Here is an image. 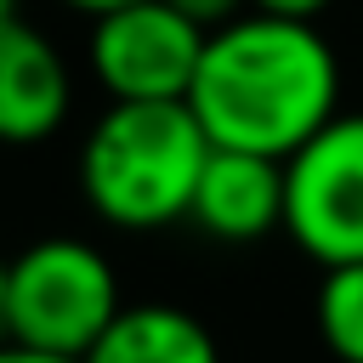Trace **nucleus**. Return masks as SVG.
I'll return each mask as SVG.
<instances>
[{"mask_svg":"<svg viewBox=\"0 0 363 363\" xmlns=\"http://www.w3.org/2000/svg\"><path fill=\"white\" fill-rule=\"evenodd\" d=\"M187 108L216 147L289 159L340 113V57L318 23L244 11L210 28Z\"/></svg>","mask_w":363,"mask_h":363,"instance_id":"f257e3e1","label":"nucleus"},{"mask_svg":"<svg viewBox=\"0 0 363 363\" xmlns=\"http://www.w3.org/2000/svg\"><path fill=\"white\" fill-rule=\"evenodd\" d=\"M210 147L187 102H108L79 142V193L108 227H170L193 210Z\"/></svg>","mask_w":363,"mask_h":363,"instance_id":"f03ea898","label":"nucleus"},{"mask_svg":"<svg viewBox=\"0 0 363 363\" xmlns=\"http://www.w3.org/2000/svg\"><path fill=\"white\" fill-rule=\"evenodd\" d=\"M11 284V340L57 357H85L119 318V278L108 255L85 238H34L6 261Z\"/></svg>","mask_w":363,"mask_h":363,"instance_id":"7ed1b4c3","label":"nucleus"},{"mask_svg":"<svg viewBox=\"0 0 363 363\" xmlns=\"http://www.w3.org/2000/svg\"><path fill=\"white\" fill-rule=\"evenodd\" d=\"M284 233L318 267L363 261V113H335L284 159Z\"/></svg>","mask_w":363,"mask_h":363,"instance_id":"20e7f679","label":"nucleus"},{"mask_svg":"<svg viewBox=\"0 0 363 363\" xmlns=\"http://www.w3.org/2000/svg\"><path fill=\"white\" fill-rule=\"evenodd\" d=\"M210 28L170 0H136L91 17V74L113 102H187Z\"/></svg>","mask_w":363,"mask_h":363,"instance_id":"39448f33","label":"nucleus"},{"mask_svg":"<svg viewBox=\"0 0 363 363\" xmlns=\"http://www.w3.org/2000/svg\"><path fill=\"white\" fill-rule=\"evenodd\" d=\"M74 102V79L62 51L34 28V23H6L0 28V142L6 147H34L62 130Z\"/></svg>","mask_w":363,"mask_h":363,"instance_id":"423d86ee","label":"nucleus"},{"mask_svg":"<svg viewBox=\"0 0 363 363\" xmlns=\"http://www.w3.org/2000/svg\"><path fill=\"white\" fill-rule=\"evenodd\" d=\"M187 221H199L221 244L267 238L272 227H284V159L244 153V147H210Z\"/></svg>","mask_w":363,"mask_h":363,"instance_id":"0eeeda50","label":"nucleus"},{"mask_svg":"<svg viewBox=\"0 0 363 363\" xmlns=\"http://www.w3.org/2000/svg\"><path fill=\"white\" fill-rule=\"evenodd\" d=\"M85 363H221V346L193 312L170 301H136L119 306Z\"/></svg>","mask_w":363,"mask_h":363,"instance_id":"6e6552de","label":"nucleus"},{"mask_svg":"<svg viewBox=\"0 0 363 363\" xmlns=\"http://www.w3.org/2000/svg\"><path fill=\"white\" fill-rule=\"evenodd\" d=\"M318 335L340 363H363V261L323 267L318 301H312Z\"/></svg>","mask_w":363,"mask_h":363,"instance_id":"1a4fd4ad","label":"nucleus"},{"mask_svg":"<svg viewBox=\"0 0 363 363\" xmlns=\"http://www.w3.org/2000/svg\"><path fill=\"white\" fill-rule=\"evenodd\" d=\"M182 17H193L199 28H221V23H233V17H244L250 11V0H170Z\"/></svg>","mask_w":363,"mask_h":363,"instance_id":"9d476101","label":"nucleus"},{"mask_svg":"<svg viewBox=\"0 0 363 363\" xmlns=\"http://www.w3.org/2000/svg\"><path fill=\"white\" fill-rule=\"evenodd\" d=\"M335 0H250V11H267V17H295V23H318Z\"/></svg>","mask_w":363,"mask_h":363,"instance_id":"9b49d317","label":"nucleus"},{"mask_svg":"<svg viewBox=\"0 0 363 363\" xmlns=\"http://www.w3.org/2000/svg\"><path fill=\"white\" fill-rule=\"evenodd\" d=\"M0 363H85V357H57V352H34L23 340H6L0 346Z\"/></svg>","mask_w":363,"mask_h":363,"instance_id":"f8f14e48","label":"nucleus"},{"mask_svg":"<svg viewBox=\"0 0 363 363\" xmlns=\"http://www.w3.org/2000/svg\"><path fill=\"white\" fill-rule=\"evenodd\" d=\"M57 6H68V11H79V17H108V11L136 6V0H57Z\"/></svg>","mask_w":363,"mask_h":363,"instance_id":"ddd939ff","label":"nucleus"},{"mask_svg":"<svg viewBox=\"0 0 363 363\" xmlns=\"http://www.w3.org/2000/svg\"><path fill=\"white\" fill-rule=\"evenodd\" d=\"M11 340V284H6V267H0V346Z\"/></svg>","mask_w":363,"mask_h":363,"instance_id":"4468645a","label":"nucleus"},{"mask_svg":"<svg viewBox=\"0 0 363 363\" xmlns=\"http://www.w3.org/2000/svg\"><path fill=\"white\" fill-rule=\"evenodd\" d=\"M17 17H23V11H17V0H0V28H6V23H17Z\"/></svg>","mask_w":363,"mask_h":363,"instance_id":"2eb2a0df","label":"nucleus"}]
</instances>
